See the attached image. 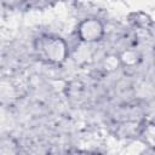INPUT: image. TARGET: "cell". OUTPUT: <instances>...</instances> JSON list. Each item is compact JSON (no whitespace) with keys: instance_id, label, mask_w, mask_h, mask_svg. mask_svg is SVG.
<instances>
[{"instance_id":"obj_1","label":"cell","mask_w":155,"mask_h":155,"mask_svg":"<svg viewBox=\"0 0 155 155\" xmlns=\"http://www.w3.org/2000/svg\"><path fill=\"white\" fill-rule=\"evenodd\" d=\"M34 50L39 59L51 63L62 64L68 57V45L59 38L53 35H42L35 40Z\"/></svg>"},{"instance_id":"obj_2","label":"cell","mask_w":155,"mask_h":155,"mask_svg":"<svg viewBox=\"0 0 155 155\" xmlns=\"http://www.w3.org/2000/svg\"><path fill=\"white\" fill-rule=\"evenodd\" d=\"M79 38L88 44L99 41L104 35V27L102 22L97 18H87L84 19L78 29Z\"/></svg>"},{"instance_id":"obj_3","label":"cell","mask_w":155,"mask_h":155,"mask_svg":"<svg viewBox=\"0 0 155 155\" xmlns=\"http://www.w3.org/2000/svg\"><path fill=\"white\" fill-rule=\"evenodd\" d=\"M120 61L125 64V65H128V67H132L137 62H138V54L136 51H125L121 56H120Z\"/></svg>"},{"instance_id":"obj_4","label":"cell","mask_w":155,"mask_h":155,"mask_svg":"<svg viewBox=\"0 0 155 155\" xmlns=\"http://www.w3.org/2000/svg\"><path fill=\"white\" fill-rule=\"evenodd\" d=\"M120 57H116V56H108L105 57L104 59V67L108 69V70H114L119 67L120 64Z\"/></svg>"},{"instance_id":"obj_5","label":"cell","mask_w":155,"mask_h":155,"mask_svg":"<svg viewBox=\"0 0 155 155\" xmlns=\"http://www.w3.org/2000/svg\"><path fill=\"white\" fill-rule=\"evenodd\" d=\"M154 63H155V52H154Z\"/></svg>"}]
</instances>
